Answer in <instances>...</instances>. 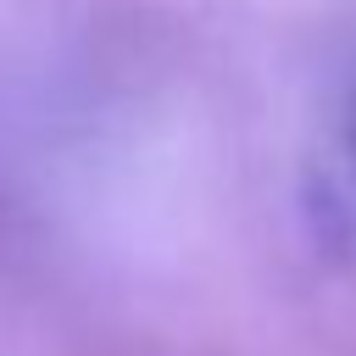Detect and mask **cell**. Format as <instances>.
Here are the masks:
<instances>
[{
  "instance_id": "obj_1",
  "label": "cell",
  "mask_w": 356,
  "mask_h": 356,
  "mask_svg": "<svg viewBox=\"0 0 356 356\" xmlns=\"http://www.w3.org/2000/svg\"><path fill=\"white\" fill-rule=\"evenodd\" d=\"M350 139H356V106H350Z\"/></svg>"
}]
</instances>
